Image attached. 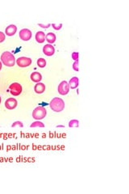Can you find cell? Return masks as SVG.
Listing matches in <instances>:
<instances>
[{
  "label": "cell",
  "mask_w": 129,
  "mask_h": 194,
  "mask_svg": "<svg viewBox=\"0 0 129 194\" xmlns=\"http://www.w3.org/2000/svg\"><path fill=\"white\" fill-rule=\"evenodd\" d=\"M49 106L53 111L56 112V113H60L64 110V102L62 99H61L59 97H55L51 100Z\"/></svg>",
  "instance_id": "6da1fadb"
},
{
  "label": "cell",
  "mask_w": 129,
  "mask_h": 194,
  "mask_svg": "<svg viewBox=\"0 0 129 194\" xmlns=\"http://www.w3.org/2000/svg\"><path fill=\"white\" fill-rule=\"evenodd\" d=\"M1 61L3 63V65H5L6 66L8 67L14 66L15 63H16L15 56L11 52H8V51L3 52L2 53V55H1Z\"/></svg>",
  "instance_id": "7a4b0ae2"
},
{
  "label": "cell",
  "mask_w": 129,
  "mask_h": 194,
  "mask_svg": "<svg viewBox=\"0 0 129 194\" xmlns=\"http://www.w3.org/2000/svg\"><path fill=\"white\" fill-rule=\"evenodd\" d=\"M47 115V111L45 108L42 106H38L33 110L32 112V117L34 118L35 120H41L44 119Z\"/></svg>",
  "instance_id": "3957f363"
},
{
  "label": "cell",
  "mask_w": 129,
  "mask_h": 194,
  "mask_svg": "<svg viewBox=\"0 0 129 194\" xmlns=\"http://www.w3.org/2000/svg\"><path fill=\"white\" fill-rule=\"evenodd\" d=\"M10 92L12 95L14 96H17L19 95L22 92V86L19 83H12L9 87Z\"/></svg>",
  "instance_id": "277c9868"
},
{
  "label": "cell",
  "mask_w": 129,
  "mask_h": 194,
  "mask_svg": "<svg viewBox=\"0 0 129 194\" xmlns=\"http://www.w3.org/2000/svg\"><path fill=\"white\" fill-rule=\"evenodd\" d=\"M58 90L60 95H67L69 92V83H67L66 81H62V82L58 85Z\"/></svg>",
  "instance_id": "5b68a950"
},
{
  "label": "cell",
  "mask_w": 129,
  "mask_h": 194,
  "mask_svg": "<svg viewBox=\"0 0 129 194\" xmlns=\"http://www.w3.org/2000/svg\"><path fill=\"white\" fill-rule=\"evenodd\" d=\"M32 59L27 57H20L16 60V63L19 67H28L32 64Z\"/></svg>",
  "instance_id": "8992f818"
},
{
  "label": "cell",
  "mask_w": 129,
  "mask_h": 194,
  "mask_svg": "<svg viewBox=\"0 0 129 194\" xmlns=\"http://www.w3.org/2000/svg\"><path fill=\"white\" fill-rule=\"evenodd\" d=\"M32 32L28 28H23L19 31V37L24 41H28L32 38Z\"/></svg>",
  "instance_id": "52a82bcc"
},
{
  "label": "cell",
  "mask_w": 129,
  "mask_h": 194,
  "mask_svg": "<svg viewBox=\"0 0 129 194\" xmlns=\"http://www.w3.org/2000/svg\"><path fill=\"white\" fill-rule=\"evenodd\" d=\"M18 104V102L15 98H9L7 99L5 102V107L9 110H12V109H16Z\"/></svg>",
  "instance_id": "ba28073f"
},
{
  "label": "cell",
  "mask_w": 129,
  "mask_h": 194,
  "mask_svg": "<svg viewBox=\"0 0 129 194\" xmlns=\"http://www.w3.org/2000/svg\"><path fill=\"white\" fill-rule=\"evenodd\" d=\"M43 53L46 56H52L55 53V48H54L53 45H45L43 47Z\"/></svg>",
  "instance_id": "9c48e42d"
},
{
  "label": "cell",
  "mask_w": 129,
  "mask_h": 194,
  "mask_svg": "<svg viewBox=\"0 0 129 194\" xmlns=\"http://www.w3.org/2000/svg\"><path fill=\"white\" fill-rule=\"evenodd\" d=\"M16 31H17V27H16L15 24H11V25L7 26L6 29H5V33L9 36V37H12L13 35L16 34Z\"/></svg>",
  "instance_id": "30bf717a"
},
{
  "label": "cell",
  "mask_w": 129,
  "mask_h": 194,
  "mask_svg": "<svg viewBox=\"0 0 129 194\" xmlns=\"http://www.w3.org/2000/svg\"><path fill=\"white\" fill-rule=\"evenodd\" d=\"M34 91L37 94H42L45 91V85L42 83H37L34 87Z\"/></svg>",
  "instance_id": "8fae6325"
},
{
  "label": "cell",
  "mask_w": 129,
  "mask_h": 194,
  "mask_svg": "<svg viewBox=\"0 0 129 194\" xmlns=\"http://www.w3.org/2000/svg\"><path fill=\"white\" fill-rule=\"evenodd\" d=\"M36 37V41L40 44L44 43V41H45V34H44V32H41V31L37 32L36 33V37Z\"/></svg>",
  "instance_id": "7c38bea8"
},
{
  "label": "cell",
  "mask_w": 129,
  "mask_h": 194,
  "mask_svg": "<svg viewBox=\"0 0 129 194\" xmlns=\"http://www.w3.org/2000/svg\"><path fill=\"white\" fill-rule=\"evenodd\" d=\"M32 82L35 83H40L42 80V75L39 72H33L30 76Z\"/></svg>",
  "instance_id": "4fadbf2b"
},
{
  "label": "cell",
  "mask_w": 129,
  "mask_h": 194,
  "mask_svg": "<svg viewBox=\"0 0 129 194\" xmlns=\"http://www.w3.org/2000/svg\"><path fill=\"white\" fill-rule=\"evenodd\" d=\"M69 88H71V89H75V88H78L79 85L78 78V77H74V78H72V79L69 80Z\"/></svg>",
  "instance_id": "5bb4252c"
},
{
  "label": "cell",
  "mask_w": 129,
  "mask_h": 194,
  "mask_svg": "<svg viewBox=\"0 0 129 194\" xmlns=\"http://www.w3.org/2000/svg\"><path fill=\"white\" fill-rule=\"evenodd\" d=\"M45 39H46L47 41L49 43V44H53L54 42L56 41V39H57V37H56V35L53 32H48V34L45 36Z\"/></svg>",
  "instance_id": "9a60e30c"
},
{
  "label": "cell",
  "mask_w": 129,
  "mask_h": 194,
  "mask_svg": "<svg viewBox=\"0 0 129 194\" xmlns=\"http://www.w3.org/2000/svg\"><path fill=\"white\" fill-rule=\"evenodd\" d=\"M37 65H38V66L40 67V68H44V67H45V66H46V61H45V59H44V58H39V59L37 60Z\"/></svg>",
  "instance_id": "2e32d148"
},
{
  "label": "cell",
  "mask_w": 129,
  "mask_h": 194,
  "mask_svg": "<svg viewBox=\"0 0 129 194\" xmlns=\"http://www.w3.org/2000/svg\"><path fill=\"white\" fill-rule=\"evenodd\" d=\"M31 127L32 128H35V127H40V128H44V123H42L40 122V121H35V122H33L32 124V125H30Z\"/></svg>",
  "instance_id": "e0dca14e"
},
{
  "label": "cell",
  "mask_w": 129,
  "mask_h": 194,
  "mask_svg": "<svg viewBox=\"0 0 129 194\" xmlns=\"http://www.w3.org/2000/svg\"><path fill=\"white\" fill-rule=\"evenodd\" d=\"M79 121L78 120H71L69 122V127H78Z\"/></svg>",
  "instance_id": "ac0fdd59"
},
{
  "label": "cell",
  "mask_w": 129,
  "mask_h": 194,
  "mask_svg": "<svg viewBox=\"0 0 129 194\" xmlns=\"http://www.w3.org/2000/svg\"><path fill=\"white\" fill-rule=\"evenodd\" d=\"M73 69L75 70V71H78V61H75L73 64Z\"/></svg>",
  "instance_id": "d6986e66"
},
{
  "label": "cell",
  "mask_w": 129,
  "mask_h": 194,
  "mask_svg": "<svg viewBox=\"0 0 129 194\" xmlns=\"http://www.w3.org/2000/svg\"><path fill=\"white\" fill-rule=\"evenodd\" d=\"M12 127H16V126H19V127H23V123L21 122V121H16L12 124Z\"/></svg>",
  "instance_id": "ffe728a7"
},
{
  "label": "cell",
  "mask_w": 129,
  "mask_h": 194,
  "mask_svg": "<svg viewBox=\"0 0 129 194\" xmlns=\"http://www.w3.org/2000/svg\"><path fill=\"white\" fill-rule=\"evenodd\" d=\"M78 52H74L72 53V58L74 59V61H78Z\"/></svg>",
  "instance_id": "44dd1931"
},
{
  "label": "cell",
  "mask_w": 129,
  "mask_h": 194,
  "mask_svg": "<svg viewBox=\"0 0 129 194\" xmlns=\"http://www.w3.org/2000/svg\"><path fill=\"white\" fill-rule=\"evenodd\" d=\"M52 26H53V28H54V29H56V30H60L61 28H62V24H61V23H60V24H55V23H53Z\"/></svg>",
  "instance_id": "7402d4cb"
},
{
  "label": "cell",
  "mask_w": 129,
  "mask_h": 194,
  "mask_svg": "<svg viewBox=\"0 0 129 194\" xmlns=\"http://www.w3.org/2000/svg\"><path fill=\"white\" fill-rule=\"evenodd\" d=\"M5 39H6V35H5L3 32H0V43L4 41Z\"/></svg>",
  "instance_id": "603a6c76"
},
{
  "label": "cell",
  "mask_w": 129,
  "mask_h": 194,
  "mask_svg": "<svg viewBox=\"0 0 129 194\" xmlns=\"http://www.w3.org/2000/svg\"><path fill=\"white\" fill-rule=\"evenodd\" d=\"M38 25L40 26L41 28H49L51 26V23H48V24H47V25H44V24H41V23H38Z\"/></svg>",
  "instance_id": "cb8c5ba5"
},
{
  "label": "cell",
  "mask_w": 129,
  "mask_h": 194,
  "mask_svg": "<svg viewBox=\"0 0 129 194\" xmlns=\"http://www.w3.org/2000/svg\"><path fill=\"white\" fill-rule=\"evenodd\" d=\"M2 63L0 62V70H2Z\"/></svg>",
  "instance_id": "d4e9b609"
},
{
  "label": "cell",
  "mask_w": 129,
  "mask_h": 194,
  "mask_svg": "<svg viewBox=\"0 0 129 194\" xmlns=\"http://www.w3.org/2000/svg\"><path fill=\"white\" fill-rule=\"evenodd\" d=\"M0 104H1V97H0Z\"/></svg>",
  "instance_id": "484cf974"
}]
</instances>
